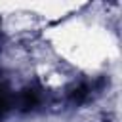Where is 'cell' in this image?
<instances>
[{"label": "cell", "instance_id": "7a4b0ae2", "mask_svg": "<svg viewBox=\"0 0 122 122\" xmlns=\"http://www.w3.org/2000/svg\"><path fill=\"white\" fill-rule=\"evenodd\" d=\"M11 109H15V93L10 90L8 82L0 78V120H2Z\"/></svg>", "mask_w": 122, "mask_h": 122}, {"label": "cell", "instance_id": "6da1fadb", "mask_svg": "<svg viewBox=\"0 0 122 122\" xmlns=\"http://www.w3.org/2000/svg\"><path fill=\"white\" fill-rule=\"evenodd\" d=\"M40 101H42V92L34 86H29L19 93H15V109L19 111H32L34 107L40 105Z\"/></svg>", "mask_w": 122, "mask_h": 122}]
</instances>
